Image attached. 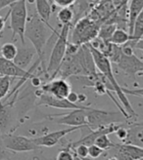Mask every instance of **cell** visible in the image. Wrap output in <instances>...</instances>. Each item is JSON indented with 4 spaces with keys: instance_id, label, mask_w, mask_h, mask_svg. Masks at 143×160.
<instances>
[{
    "instance_id": "obj_1",
    "label": "cell",
    "mask_w": 143,
    "mask_h": 160,
    "mask_svg": "<svg viewBox=\"0 0 143 160\" xmlns=\"http://www.w3.org/2000/svg\"><path fill=\"white\" fill-rule=\"evenodd\" d=\"M56 33V30L52 31L46 23L40 19L36 12H31L28 15V20L25 28V38H28L33 44L37 55V59L40 62L41 71L48 78L46 73V65L44 61V47L47 41Z\"/></svg>"
},
{
    "instance_id": "obj_2",
    "label": "cell",
    "mask_w": 143,
    "mask_h": 160,
    "mask_svg": "<svg viewBox=\"0 0 143 160\" xmlns=\"http://www.w3.org/2000/svg\"><path fill=\"white\" fill-rule=\"evenodd\" d=\"M87 46H88L89 50L91 52L96 69H98L99 72L104 77H106L108 79V81L111 83V85L113 87L114 93L118 96L119 100L121 101L123 108L126 111V113L129 114L130 118L134 117V116L136 117L137 114L135 111H134V109L132 108L128 97H126V95L123 92L122 86L119 84L118 81L116 80V77L113 72V68H112V62L109 61V59L106 57V56H104L100 51H98L97 49H95L93 46H91L90 43H87Z\"/></svg>"
},
{
    "instance_id": "obj_3",
    "label": "cell",
    "mask_w": 143,
    "mask_h": 160,
    "mask_svg": "<svg viewBox=\"0 0 143 160\" xmlns=\"http://www.w3.org/2000/svg\"><path fill=\"white\" fill-rule=\"evenodd\" d=\"M27 0H17L10 5V28L12 30V39L18 36L23 46H25V28L28 20Z\"/></svg>"
},
{
    "instance_id": "obj_4",
    "label": "cell",
    "mask_w": 143,
    "mask_h": 160,
    "mask_svg": "<svg viewBox=\"0 0 143 160\" xmlns=\"http://www.w3.org/2000/svg\"><path fill=\"white\" fill-rule=\"evenodd\" d=\"M71 25H63L61 32L57 35V40L54 44L52 49L49 62L46 67V73L48 78L51 79L55 77L57 70L61 65V62L65 57L67 44L69 42V34H70Z\"/></svg>"
},
{
    "instance_id": "obj_5",
    "label": "cell",
    "mask_w": 143,
    "mask_h": 160,
    "mask_svg": "<svg viewBox=\"0 0 143 160\" xmlns=\"http://www.w3.org/2000/svg\"><path fill=\"white\" fill-rule=\"evenodd\" d=\"M87 128L93 130L111 124L123 123L126 119L121 111H108L88 108L86 110Z\"/></svg>"
},
{
    "instance_id": "obj_6",
    "label": "cell",
    "mask_w": 143,
    "mask_h": 160,
    "mask_svg": "<svg viewBox=\"0 0 143 160\" xmlns=\"http://www.w3.org/2000/svg\"><path fill=\"white\" fill-rule=\"evenodd\" d=\"M99 27L96 26L91 18L82 17L78 19L74 27L73 35L72 39L73 42L77 45H83L91 42L94 38H96L98 35Z\"/></svg>"
},
{
    "instance_id": "obj_7",
    "label": "cell",
    "mask_w": 143,
    "mask_h": 160,
    "mask_svg": "<svg viewBox=\"0 0 143 160\" xmlns=\"http://www.w3.org/2000/svg\"><path fill=\"white\" fill-rule=\"evenodd\" d=\"M2 143L5 148L15 152H28L40 148L34 142V139L12 134L4 135L2 137Z\"/></svg>"
},
{
    "instance_id": "obj_8",
    "label": "cell",
    "mask_w": 143,
    "mask_h": 160,
    "mask_svg": "<svg viewBox=\"0 0 143 160\" xmlns=\"http://www.w3.org/2000/svg\"><path fill=\"white\" fill-rule=\"evenodd\" d=\"M86 109H71V111H69L68 113L50 115V119L60 125H67L70 127H87L85 112Z\"/></svg>"
},
{
    "instance_id": "obj_9",
    "label": "cell",
    "mask_w": 143,
    "mask_h": 160,
    "mask_svg": "<svg viewBox=\"0 0 143 160\" xmlns=\"http://www.w3.org/2000/svg\"><path fill=\"white\" fill-rule=\"evenodd\" d=\"M39 65H40V62L37 59L33 67H30L29 69L25 70L18 68L13 61H8L2 57H0V76L18 77V78L27 77L30 79L33 76H34V71L36 69V68Z\"/></svg>"
},
{
    "instance_id": "obj_10",
    "label": "cell",
    "mask_w": 143,
    "mask_h": 160,
    "mask_svg": "<svg viewBox=\"0 0 143 160\" xmlns=\"http://www.w3.org/2000/svg\"><path fill=\"white\" fill-rule=\"evenodd\" d=\"M39 92L36 93L37 97H38V101H37V106H45V107H50V108H59V109H77V108H82V109H86L89 107L86 106H82L81 103H74L69 102L67 99H61V98H57L54 97V96L48 94V93H44L41 90L37 91Z\"/></svg>"
},
{
    "instance_id": "obj_11",
    "label": "cell",
    "mask_w": 143,
    "mask_h": 160,
    "mask_svg": "<svg viewBox=\"0 0 143 160\" xmlns=\"http://www.w3.org/2000/svg\"><path fill=\"white\" fill-rule=\"evenodd\" d=\"M116 65L128 75L133 77H135L137 74L141 75L143 72V62L137 58L134 53L131 55H124L122 52Z\"/></svg>"
},
{
    "instance_id": "obj_12",
    "label": "cell",
    "mask_w": 143,
    "mask_h": 160,
    "mask_svg": "<svg viewBox=\"0 0 143 160\" xmlns=\"http://www.w3.org/2000/svg\"><path fill=\"white\" fill-rule=\"evenodd\" d=\"M40 90L44 93H48L54 97L66 99L69 93L72 91L71 85L65 78H52L48 83L40 87Z\"/></svg>"
},
{
    "instance_id": "obj_13",
    "label": "cell",
    "mask_w": 143,
    "mask_h": 160,
    "mask_svg": "<svg viewBox=\"0 0 143 160\" xmlns=\"http://www.w3.org/2000/svg\"><path fill=\"white\" fill-rule=\"evenodd\" d=\"M82 127H69L67 129H63L59 131H54L48 134H45L41 137L34 138V141L38 147H46V148H51L54 147L57 143L70 133H73L77 131L78 129H82Z\"/></svg>"
},
{
    "instance_id": "obj_14",
    "label": "cell",
    "mask_w": 143,
    "mask_h": 160,
    "mask_svg": "<svg viewBox=\"0 0 143 160\" xmlns=\"http://www.w3.org/2000/svg\"><path fill=\"white\" fill-rule=\"evenodd\" d=\"M115 155L119 160H142L143 148L129 143H115L113 148Z\"/></svg>"
},
{
    "instance_id": "obj_15",
    "label": "cell",
    "mask_w": 143,
    "mask_h": 160,
    "mask_svg": "<svg viewBox=\"0 0 143 160\" xmlns=\"http://www.w3.org/2000/svg\"><path fill=\"white\" fill-rule=\"evenodd\" d=\"M36 52L34 47H18L17 55H16L13 62L18 68L27 70Z\"/></svg>"
},
{
    "instance_id": "obj_16",
    "label": "cell",
    "mask_w": 143,
    "mask_h": 160,
    "mask_svg": "<svg viewBox=\"0 0 143 160\" xmlns=\"http://www.w3.org/2000/svg\"><path fill=\"white\" fill-rule=\"evenodd\" d=\"M128 134L123 143L143 148V125L142 123H133L126 128Z\"/></svg>"
},
{
    "instance_id": "obj_17",
    "label": "cell",
    "mask_w": 143,
    "mask_h": 160,
    "mask_svg": "<svg viewBox=\"0 0 143 160\" xmlns=\"http://www.w3.org/2000/svg\"><path fill=\"white\" fill-rule=\"evenodd\" d=\"M143 12V0H130L129 7V23H128V32L130 35L132 33L134 22H135L139 14Z\"/></svg>"
},
{
    "instance_id": "obj_18",
    "label": "cell",
    "mask_w": 143,
    "mask_h": 160,
    "mask_svg": "<svg viewBox=\"0 0 143 160\" xmlns=\"http://www.w3.org/2000/svg\"><path fill=\"white\" fill-rule=\"evenodd\" d=\"M35 7H36V13L40 17V19L46 23L52 31H55V29L50 26L49 20L52 13V7L50 5V2L48 0H34Z\"/></svg>"
},
{
    "instance_id": "obj_19",
    "label": "cell",
    "mask_w": 143,
    "mask_h": 160,
    "mask_svg": "<svg viewBox=\"0 0 143 160\" xmlns=\"http://www.w3.org/2000/svg\"><path fill=\"white\" fill-rule=\"evenodd\" d=\"M130 40H131V36L129 34L128 31H125L122 28H116L113 34L111 35L109 42L118 46H123L126 42H129Z\"/></svg>"
},
{
    "instance_id": "obj_20",
    "label": "cell",
    "mask_w": 143,
    "mask_h": 160,
    "mask_svg": "<svg viewBox=\"0 0 143 160\" xmlns=\"http://www.w3.org/2000/svg\"><path fill=\"white\" fill-rule=\"evenodd\" d=\"M17 49L18 47L14 43L7 42L4 43L1 48H0V53H1V57L8 60V61H13L17 55Z\"/></svg>"
},
{
    "instance_id": "obj_21",
    "label": "cell",
    "mask_w": 143,
    "mask_h": 160,
    "mask_svg": "<svg viewBox=\"0 0 143 160\" xmlns=\"http://www.w3.org/2000/svg\"><path fill=\"white\" fill-rule=\"evenodd\" d=\"M57 18L62 26L72 25V22L74 21V12L70 7H63L58 12Z\"/></svg>"
},
{
    "instance_id": "obj_22",
    "label": "cell",
    "mask_w": 143,
    "mask_h": 160,
    "mask_svg": "<svg viewBox=\"0 0 143 160\" xmlns=\"http://www.w3.org/2000/svg\"><path fill=\"white\" fill-rule=\"evenodd\" d=\"M94 145L97 146L98 148H100L104 151H106V150L113 148L114 146H115V142H113L112 141L110 140L109 135L104 134V135L99 136L98 138H96V140L94 141Z\"/></svg>"
},
{
    "instance_id": "obj_23",
    "label": "cell",
    "mask_w": 143,
    "mask_h": 160,
    "mask_svg": "<svg viewBox=\"0 0 143 160\" xmlns=\"http://www.w3.org/2000/svg\"><path fill=\"white\" fill-rule=\"evenodd\" d=\"M116 28H117V27L115 23H106V25L99 28L97 37L102 40H104V41H109L111 35L113 34L114 30Z\"/></svg>"
},
{
    "instance_id": "obj_24",
    "label": "cell",
    "mask_w": 143,
    "mask_h": 160,
    "mask_svg": "<svg viewBox=\"0 0 143 160\" xmlns=\"http://www.w3.org/2000/svg\"><path fill=\"white\" fill-rule=\"evenodd\" d=\"M11 77L0 76V101L6 97L11 87Z\"/></svg>"
},
{
    "instance_id": "obj_25",
    "label": "cell",
    "mask_w": 143,
    "mask_h": 160,
    "mask_svg": "<svg viewBox=\"0 0 143 160\" xmlns=\"http://www.w3.org/2000/svg\"><path fill=\"white\" fill-rule=\"evenodd\" d=\"M55 160H75V154L74 152H72V149L67 147L66 148L59 151Z\"/></svg>"
},
{
    "instance_id": "obj_26",
    "label": "cell",
    "mask_w": 143,
    "mask_h": 160,
    "mask_svg": "<svg viewBox=\"0 0 143 160\" xmlns=\"http://www.w3.org/2000/svg\"><path fill=\"white\" fill-rule=\"evenodd\" d=\"M73 152L81 158L88 157V147L85 145H77L73 149Z\"/></svg>"
},
{
    "instance_id": "obj_27",
    "label": "cell",
    "mask_w": 143,
    "mask_h": 160,
    "mask_svg": "<svg viewBox=\"0 0 143 160\" xmlns=\"http://www.w3.org/2000/svg\"><path fill=\"white\" fill-rule=\"evenodd\" d=\"M103 153H104V150L98 148L97 146H95L94 143L93 145L88 146V157L89 158L96 159V158L100 157Z\"/></svg>"
},
{
    "instance_id": "obj_28",
    "label": "cell",
    "mask_w": 143,
    "mask_h": 160,
    "mask_svg": "<svg viewBox=\"0 0 143 160\" xmlns=\"http://www.w3.org/2000/svg\"><path fill=\"white\" fill-rule=\"evenodd\" d=\"M49 1H53V3L56 6H59V7L63 8V7L72 6L77 1V0H49Z\"/></svg>"
},
{
    "instance_id": "obj_29",
    "label": "cell",
    "mask_w": 143,
    "mask_h": 160,
    "mask_svg": "<svg viewBox=\"0 0 143 160\" xmlns=\"http://www.w3.org/2000/svg\"><path fill=\"white\" fill-rule=\"evenodd\" d=\"M115 134L117 137L120 139L121 141H124L126 137V134H128V130H126V128H124L123 125H121L120 127L118 128V129L115 131Z\"/></svg>"
},
{
    "instance_id": "obj_30",
    "label": "cell",
    "mask_w": 143,
    "mask_h": 160,
    "mask_svg": "<svg viewBox=\"0 0 143 160\" xmlns=\"http://www.w3.org/2000/svg\"><path fill=\"white\" fill-rule=\"evenodd\" d=\"M122 90L123 92L126 95H132V96H137V97H142V94H143V91L141 88H139V89H134V90H130V89H125V88L122 87Z\"/></svg>"
},
{
    "instance_id": "obj_31",
    "label": "cell",
    "mask_w": 143,
    "mask_h": 160,
    "mask_svg": "<svg viewBox=\"0 0 143 160\" xmlns=\"http://www.w3.org/2000/svg\"><path fill=\"white\" fill-rule=\"evenodd\" d=\"M69 102H74V103H78L79 102V95L77 94L76 92H73V91H71L69 93V95L67 96V98H66Z\"/></svg>"
},
{
    "instance_id": "obj_32",
    "label": "cell",
    "mask_w": 143,
    "mask_h": 160,
    "mask_svg": "<svg viewBox=\"0 0 143 160\" xmlns=\"http://www.w3.org/2000/svg\"><path fill=\"white\" fill-rule=\"evenodd\" d=\"M8 17H9V13H7V15L5 16V17H2V16H0V34H1V32H2L4 28H5L6 21H7Z\"/></svg>"
},
{
    "instance_id": "obj_33",
    "label": "cell",
    "mask_w": 143,
    "mask_h": 160,
    "mask_svg": "<svg viewBox=\"0 0 143 160\" xmlns=\"http://www.w3.org/2000/svg\"><path fill=\"white\" fill-rule=\"evenodd\" d=\"M17 0H0V10L4 9L5 7L10 6L12 3L16 2Z\"/></svg>"
},
{
    "instance_id": "obj_34",
    "label": "cell",
    "mask_w": 143,
    "mask_h": 160,
    "mask_svg": "<svg viewBox=\"0 0 143 160\" xmlns=\"http://www.w3.org/2000/svg\"><path fill=\"white\" fill-rule=\"evenodd\" d=\"M75 154V153H74ZM75 160H84L83 158H81V157H78V156H77L76 154H75Z\"/></svg>"
},
{
    "instance_id": "obj_35",
    "label": "cell",
    "mask_w": 143,
    "mask_h": 160,
    "mask_svg": "<svg viewBox=\"0 0 143 160\" xmlns=\"http://www.w3.org/2000/svg\"><path fill=\"white\" fill-rule=\"evenodd\" d=\"M108 160H119V159H118V158H117L116 156H111V157H110V158H109Z\"/></svg>"
},
{
    "instance_id": "obj_36",
    "label": "cell",
    "mask_w": 143,
    "mask_h": 160,
    "mask_svg": "<svg viewBox=\"0 0 143 160\" xmlns=\"http://www.w3.org/2000/svg\"><path fill=\"white\" fill-rule=\"evenodd\" d=\"M84 160H95V159H92V158H89V157H85V158H83Z\"/></svg>"
}]
</instances>
